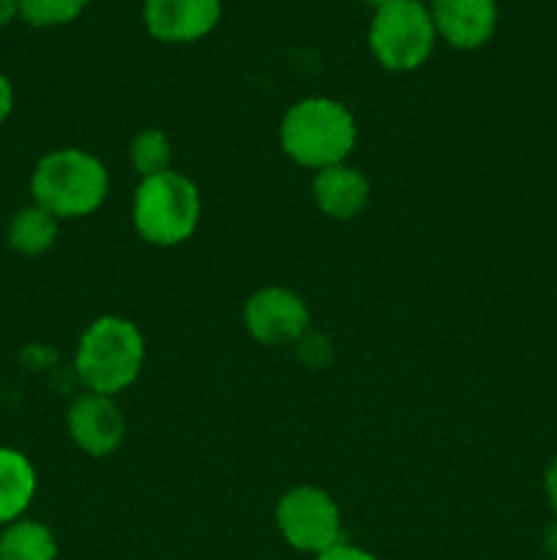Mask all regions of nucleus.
Wrapping results in <instances>:
<instances>
[{
    "mask_svg": "<svg viewBox=\"0 0 557 560\" xmlns=\"http://www.w3.org/2000/svg\"><path fill=\"white\" fill-rule=\"evenodd\" d=\"M87 0H20V16L33 27H58L74 22Z\"/></svg>",
    "mask_w": 557,
    "mask_h": 560,
    "instance_id": "obj_16",
    "label": "nucleus"
},
{
    "mask_svg": "<svg viewBox=\"0 0 557 560\" xmlns=\"http://www.w3.org/2000/svg\"><path fill=\"white\" fill-rule=\"evenodd\" d=\"M437 38L457 49H478L497 31V0H431Z\"/></svg>",
    "mask_w": 557,
    "mask_h": 560,
    "instance_id": "obj_10",
    "label": "nucleus"
},
{
    "mask_svg": "<svg viewBox=\"0 0 557 560\" xmlns=\"http://www.w3.org/2000/svg\"><path fill=\"white\" fill-rule=\"evenodd\" d=\"M282 151L295 164L325 170L344 164L358 142V126L342 102L328 96H309L295 102L278 126Z\"/></svg>",
    "mask_w": 557,
    "mask_h": 560,
    "instance_id": "obj_1",
    "label": "nucleus"
},
{
    "mask_svg": "<svg viewBox=\"0 0 557 560\" xmlns=\"http://www.w3.org/2000/svg\"><path fill=\"white\" fill-rule=\"evenodd\" d=\"M546 552H549V558H555L557 560V523L552 525L549 530H546Z\"/></svg>",
    "mask_w": 557,
    "mask_h": 560,
    "instance_id": "obj_21",
    "label": "nucleus"
},
{
    "mask_svg": "<svg viewBox=\"0 0 557 560\" xmlns=\"http://www.w3.org/2000/svg\"><path fill=\"white\" fill-rule=\"evenodd\" d=\"M66 427L80 452L91 457H109L118 452L126 438V416L120 413L115 397L85 392L71 402Z\"/></svg>",
    "mask_w": 557,
    "mask_h": 560,
    "instance_id": "obj_8",
    "label": "nucleus"
},
{
    "mask_svg": "<svg viewBox=\"0 0 557 560\" xmlns=\"http://www.w3.org/2000/svg\"><path fill=\"white\" fill-rule=\"evenodd\" d=\"M145 366V337L131 320L104 315L93 320L80 337L74 370L82 386L93 394L118 397L140 377Z\"/></svg>",
    "mask_w": 557,
    "mask_h": 560,
    "instance_id": "obj_2",
    "label": "nucleus"
},
{
    "mask_svg": "<svg viewBox=\"0 0 557 560\" xmlns=\"http://www.w3.org/2000/svg\"><path fill=\"white\" fill-rule=\"evenodd\" d=\"M36 468L22 452L0 446V525L25 517L36 495Z\"/></svg>",
    "mask_w": 557,
    "mask_h": 560,
    "instance_id": "obj_12",
    "label": "nucleus"
},
{
    "mask_svg": "<svg viewBox=\"0 0 557 560\" xmlns=\"http://www.w3.org/2000/svg\"><path fill=\"white\" fill-rule=\"evenodd\" d=\"M200 189L178 170L142 178L134 191V230L153 246H178L194 235L200 224Z\"/></svg>",
    "mask_w": 557,
    "mask_h": 560,
    "instance_id": "obj_4",
    "label": "nucleus"
},
{
    "mask_svg": "<svg viewBox=\"0 0 557 560\" xmlns=\"http://www.w3.org/2000/svg\"><path fill=\"white\" fill-rule=\"evenodd\" d=\"M437 44L429 5L420 0L377 9L369 25V47L377 63L388 71H415L431 58Z\"/></svg>",
    "mask_w": 557,
    "mask_h": 560,
    "instance_id": "obj_5",
    "label": "nucleus"
},
{
    "mask_svg": "<svg viewBox=\"0 0 557 560\" xmlns=\"http://www.w3.org/2000/svg\"><path fill=\"white\" fill-rule=\"evenodd\" d=\"M366 3H371V5H375V11H377V9H386V5H393V3H399V0H366Z\"/></svg>",
    "mask_w": 557,
    "mask_h": 560,
    "instance_id": "obj_22",
    "label": "nucleus"
},
{
    "mask_svg": "<svg viewBox=\"0 0 557 560\" xmlns=\"http://www.w3.org/2000/svg\"><path fill=\"white\" fill-rule=\"evenodd\" d=\"M0 560H58V541L47 525L22 517L3 525Z\"/></svg>",
    "mask_w": 557,
    "mask_h": 560,
    "instance_id": "obj_14",
    "label": "nucleus"
},
{
    "mask_svg": "<svg viewBox=\"0 0 557 560\" xmlns=\"http://www.w3.org/2000/svg\"><path fill=\"white\" fill-rule=\"evenodd\" d=\"M315 560H380V558L371 556V552H366V550H360V547L342 541V545L331 547V550L322 552V556H317Z\"/></svg>",
    "mask_w": 557,
    "mask_h": 560,
    "instance_id": "obj_17",
    "label": "nucleus"
},
{
    "mask_svg": "<svg viewBox=\"0 0 557 560\" xmlns=\"http://www.w3.org/2000/svg\"><path fill=\"white\" fill-rule=\"evenodd\" d=\"M20 16V0H0V27L14 22Z\"/></svg>",
    "mask_w": 557,
    "mask_h": 560,
    "instance_id": "obj_20",
    "label": "nucleus"
},
{
    "mask_svg": "<svg viewBox=\"0 0 557 560\" xmlns=\"http://www.w3.org/2000/svg\"><path fill=\"white\" fill-rule=\"evenodd\" d=\"M58 222L52 213L44 211L42 206H25L11 217L9 222V246L16 252V255L25 257H38L44 252H49L58 241Z\"/></svg>",
    "mask_w": 557,
    "mask_h": 560,
    "instance_id": "obj_13",
    "label": "nucleus"
},
{
    "mask_svg": "<svg viewBox=\"0 0 557 560\" xmlns=\"http://www.w3.org/2000/svg\"><path fill=\"white\" fill-rule=\"evenodd\" d=\"M31 195L55 219L91 217L107 200L109 173L102 159L82 148H58L38 159Z\"/></svg>",
    "mask_w": 557,
    "mask_h": 560,
    "instance_id": "obj_3",
    "label": "nucleus"
},
{
    "mask_svg": "<svg viewBox=\"0 0 557 560\" xmlns=\"http://www.w3.org/2000/svg\"><path fill=\"white\" fill-rule=\"evenodd\" d=\"M311 197L328 219L349 222V219L360 217L369 202V180L347 162L333 164V167L317 170L315 180H311Z\"/></svg>",
    "mask_w": 557,
    "mask_h": 560,
    "instance_id": "obj_11",
    "label": "nucleus"
},
{
    "mask_svg": "<svg viewBox=\"0 0 557 560\" xmlns=\"http://www.w3.org/2000/svg\"><path fill=\"white\" fill-rule=\"evenodd\" d=\"M11 109H14V88H11L9 77L0 71V124L9 118Z\"/></svg>",
    "mask_w": 557,
    "mask_h": 560,
    "instance_id": "obj_19",
    "label": "nucleus"
},
{
    "mask_svg": "<svg viewBox=\"0 0 557 560\" xmlns=\"http://www.w3.org/2000/svg\"><path fill=\"white\" fill-rule=\"evenodd\" d=\"M276 528L293 550L317 558L344 541L342 512L325 490L311 485L293 487L278 498Z\"/></svg>",
    "mask_w": 557,
    "mask_h": 560,
    "instance_id": "obj_6",
    "label": "nucleus"
},
{
    "mask_svg": "<svg viewBox=\"0 0 557 560\" xmlns=\"http://www.w3.org/2000/svg\"><path fill=\"white\" fill-rule=\"evenodd\" d=\"M129 159L131 167L140 175V180L153 178V175H162L167 170H173L169 167V162H173V142H169V137L162 129H142L131 140Z\"/></svg>",
    "mask_w": 557,
    "mask_h": 560,
    "instance_id": "obj_15",
    "label": "nucleus"
},
{
    "mask_svg": "<svg viewBox=\"0 0 557 560\" xmlns=\"http://www.w3.org/2000/svg\"><path fill=\"white\" fill-rule=\"evenodd\" d=\"M544 492H546V501H549L552 512L557 514V454L552 457L549 468L544 474Z\"/></svg>",
    "mask_w": 557,
    "mask_h": 560,
    "instance_id": "obj_18",
    "label": "nucleus"
},
{
    "mask_svg": "<svg viewBox=\"0 0 557 560\" xmlns=\"http://www.w3.org/2000/svg\"><path fill=\"white\" fill-rule=\"evenodd\" d=\"M147 33L164 44H191L216 31L222 0H145Z\"/></svg>",
    "mask_w": 557,
    "mask_h": 560,
    "instance_id": "obj_9",
    "label": "nucleus"
},
{
    "mask_svg": "<svg viewBox=\"0 0 557 560\" xmlns=\"http://www.w3.org/2000/svg\"><path fill=\"white\" fill-rule=\"evenodd\" d=\"M244 323L251 339L268 348H282V345H298L309 334V306L295 290L260 288L249 295L244 306Z\"/></svg>",
    "mask_w": 557,
    "mask_h": 560,
    "instance_id": "obj_7",
    "label": "nucleus"
}]
</instances>
